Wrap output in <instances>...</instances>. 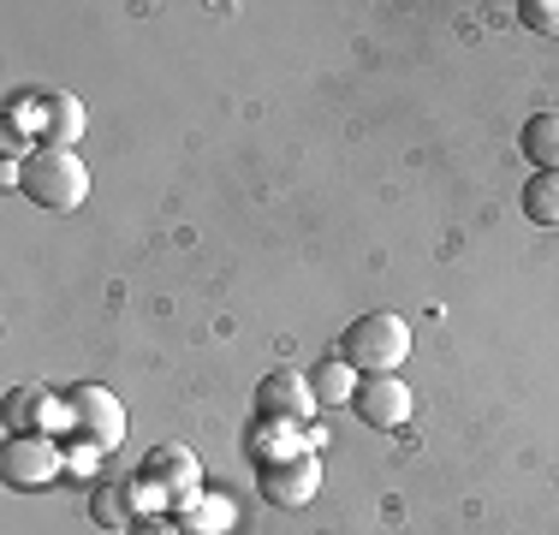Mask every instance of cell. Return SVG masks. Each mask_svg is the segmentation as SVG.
<instances>
[{"label": "cell", "mask_w": 559, "mask_h": 535, "mask_svg": "<svg viewBox=\"0 0 559 535\" xmlns=\"http://www.w3.org/2000/svg\"><path fill=\"white\" fill-rule=\"evenodd\" d=\"M7 428L12 435H48V428H60V399H48L43 387H12Z\"/></svg>", "instance_id": "8fae6325"}, {"label": "cell", "mask_w": 559, "mask_h": 535, "mask_svg": "<svg viewBox=\"0 0 559 535\" xmlns=\"http://www.w3.org/2000/svg\"><path fill=\"white\" fill-rule=\"evenodd\" d=\"M126 535H185V524H179V518H138Z\"/></svg>", "instance_id": "ac0fdd59"}, {"label": "cell", "mask_w": 559, "mask_h": 535, "mask_svg": "<svg viewBox=\"0 0 559 535\" xmlns=\"http://www.w3.org/2000/svg\"><path fill=\"white\" fill-rule=\"evenodd\" d=\"M518 150L536 173H559V107H542V114L524 119V138H518Z\"/></svg>", "instance_id": "4fadbf2b"}, {"label": "cell", "mask_w": 559, "mask_h": 535, "mask_svg": "<svg viewBox=\"0 0 559 535\" xmlns=\"http://www.w3.org/2000/svg\"><path fill=\"white\" fill-rule=\"evenodd\" d=\"M60 428L66 435H78L84 447L96 452H114L119 440H126V405H119V393L108 387H72V393L60 399Z\"/></svg>", "instance_id": "5b68a950"}, {"label": "cell", "mask_w": 559, "mask_h": 535, "mask_svg": "<svg viewBox=\"0 0 559 535\" xmlns=\"http://www.w3.org/2000/svg\"><path fill=\"white\" fill-rule=\"evenodd\" d=\"M19 191L31 197L36 209H78L90 197V167H84V155H72V150H48V143H36L31 155L19 160Z\"/></svg>", "instance_id": "6da1fadb"}, {"label": "cell", "mask_w": 559, "mask_h": 535, "mask_svg": "<svg viewBox=\"0 0 559 535\" xmlns=\"http://www.w3.org/2000/svg\"><path fill=\"white\" fill-rule=\"evenodd\" d=\"M262 471V500L274 506H310L316 488H322V459L316 452H292V459H269Z\"/></svg>", "instance_id": "ba28073f"}, {"label": "cell", "mask_w": 559, "mask_h": 535, "mask_svg": "<svg viewBox=\"0 0 559 535\" xmlns=\"http://www.w3.org/2000/svg\"><path fill=\"white\" fill-rule=\"evenodd\" d=\"M66 471V452L55 447V435H7L0 447V482L7 488H48Z\"/></svg>", "instance_id": "8992f818"}, {"label": "cell", "mask_w": 559, "mask_h": 535, "mask_svg": "<svg viewBox=\"0 0 559 535\" xmlns=\"http://www.w3.org/2000/svg\"><path fill=\"white\" fill-rule=\"evenodd\" d=\"M66 464H72L78 476H84V471H96V447H72V452H66Z\"/></svg>", "instance_id": "d6986e66"}, {"label": "cell", "mask_w": 559, "mask_h": 535, "mask_svg": "<svg viewBox=\"0 0 559 535\" xmlns=\"http://www.w3.org/2000/svg\"><path fill=\"white\" fill-rule=\"evenodd\" d=\"M322 405L316 399V387H310V374H298V369H274L269 381L257 387V417H274V423H310V411Z\"/></svg>", "instance_id": "9c48e42d"}, {"label": "cell", "mask_w": 559, "mask_h": 535, "mask_svg": "<svg viewBox=\"0 0 559 535\" xmlns=\"http://www.w3.org/2000/svg\"><path fill=\"white\" fill-rule=\"evenodd\" d=\"M138 488H143V500H162V506H179V512H191V506L203 500V464H197L191 447H179V440H162V447H150V459H143Z\"/></svg>", "instance_id": "277c9868"}, {"label": "cell", "mask_w": 559, "mask_h": 535, "mask_svg": "<svg viewBox=\"0 0 559 535\" xmlns=\"http://www.w3.org/2000/svg\"><path fill=\"white\" fill-rule=\"evenodd\" d=\"M138 500H143V488H131V476H108V482H96V494H90V518H96L102 530H131L143 518Z\"/></svg>", "instance_id": "30bf717a"}, {"label": "cell", "mask_w": 559, "mask_h": 535, "mask_svg": "<svg viewBox=\"0 0 559 535\" xmlns=\"http://www.w3.org/2000/svg\"><path fill=\"white\" fill-rule=\"evenodd\" d=\"M250 459L257 464H269V459H292V452H316L310 447V435H304L298 423H274V417H257L250 423Z\"/></svg>", "instance_id": "7c38bea8"}, {"label": "cell", "mask_w": 559, "mask_h": 535, "mask_svg": "<svg viewBox=\"0 0 559 535\" xmlns=\"http://www.w3.org/2000/svg\"><path fill=\"white\" fill-rule=\"evenodd\" d=\"M411 405H417V393H411L399 374H364V381H357V399H352V411L364 428H405Z\"/></svg>", "instance_id": "52a82bcc"}, {"label": "cell", "mask_w": 559, "mask_h": 535, "mask_svg": "<svg viewBox=\"0 0 559 535\" xmlns=\"http://www.w3.org/2000/svg\"><path fill=\"white\" fill-rule=\"evenodd\" d=\"M233 518H238L233 500L203 488V500H197L191 512H179V524H185V535H226V530H233Z\"/></svg>", "instance_id": "5bb4252c"}, {"label": "cell", "mask_w": 559, "mask_h": 535, "mask_svg": "<svg viewBox=\"0 0 559 535\" xmlns=\"http://www.w3.org/2000/svg\"><path fill=\"white\" fill-rule=\"evenodd\" d=\"M340 357H345L357 374H393V369L411 357V328H405V316H393V310L357 316L352 328H345V340H340Z\"/></svg>", "instance_id": "3957f363"}, {"label": "cell", "mask_w": 559, "mask_h": 535, "mask_svg": "<svg viewBox=\"0 0 559 535\" xmlns=\"http://www.w3.org/2000/svg\"><path fill=\"white\" fill-rule=\"evenodd\" d=\"M310 387H316L322 405H352V399H357V369L345 364V357H334V364H322L310 374Z\"/></svg>", "instance_id": "2e32d148"}, {"label": "cell", "mask_w": 559, "mask_h": 535, "mask_svg": "<svg viewBox=\"0 0 559 535\" xmlns=\"http://www.w3.org/2000/svg\"><path fill=\"white\" fill-rule=\"evenodd\" d=\"M524 214L536 226H559V173H530L524 179Z\"/></svg>", "instance_id": "9a60e30c"}, {"label": "cell", "mask_w": 559, "mask_h": 535, "mask_svg": "<svg viewBox=\"0 0 559 535\" xmlns=\"http://www.w3.org/2000/svg\"><path fill=\"white\" fill-rule=\"evenodd\" d=\"M7 126L31 143H48V150H72L84 138V102L66 90H24V96H12Z\"/></svg>", "instance_id": "7a4b0ae2"}, {"label": "cell", "mask_w": 559, "mask_h": 535, "mask_svg": "<svg viewBox=\"0 0 559 535\" xmlns=\"http://www.w3.org/2000/svg\"><path fill=\"white\" fill-rule=\"evenodd\" d=\"M518 19L542 36H559V0H518Z\"/></svg>", "instance_id": "e0dca14e"}]
</instances>
